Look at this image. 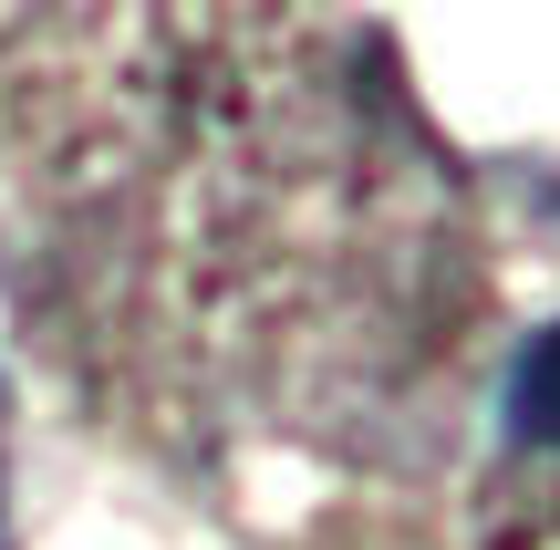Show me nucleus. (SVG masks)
Instances as JSON below:
<instances>
[{
    "label": "nucleus",
    "mask_w": 560,
    "mask_h": 550,
    "mask_svg": "<svg viewBox=\"0 0 560 550\" xmlns=\"http://www.w3.org/2000/svg\"><path fill=\"white\" fill-rule=\"evenodd\" d=\"M509 426L540 436V447H560V323L520 353V374H509Z\"/></svg>",
    "instance_id": "obj_1"
}]
</instances>
